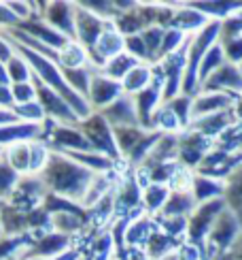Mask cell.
Masks as SVG:
<instances>
[{"label": "cell", "instance_id": "12", "mask_svg": "<svg viewBox=\"0 0 242 260\" xmlns=\"http://www.w3.org/2000/svg\"><path fill=\"white\" fill-rule=\"evenodd\" d=\"M15 28L21 32V35H26L28 39L36 41V43H41V45H45V47L58 51V53H60V49L66 45V43H68V39L62 37L60 32H56L45 19L41 17V13L32 15V17L26 19V21H21V24L15 26Z\"/></svg>", "mask_w": 242, "mask_h": 260}, {"label": "cell", "instance_id": "32", "mask_svg": "<svg viewBox=\"0 0 242 260\" xmlns=\"http://www.w3.org/2000/svg\"><path fill=\"white\" fill-rule=\"evenodd\" d=\"M64 73V79L68 83V88L74 90L79 96L87 101V92H90V85L94 79V69L87 64V67H79V69H68V71H62Z\"/></svg>", "mask_w": 242, "mask_h": 260}, {"label": "cell", "instance_id": "41", "mask_svg": "<svg viewBox=\"0 0 242 260\" xmlns=\"http://www.w3.org/2000/svg\"><path fill=\"white\" fill-rule=\"evenodd\" d=\"M219 43H221V47H223L225 62H232V64L242 62V32H236V35H221Z\"/></svg>", "mask_w": 242, "mask_h": 260}, {"label": "cell", "instance_id": "6", "mask_svg": "<svg viewBox=\"0 0 242 260\" xmlns=\"http://www.w3.org/2000/svg\"><path fill=\"white\" fill-rule=\"evenodd\" d=\"M157 231V220L147 213H136L124 218L121 226V239H119V252L121 250H145L151 235Z\"/></svg>", "mask_w": 242, "mask_h": 260}, {"label": "cell", "instance_id": "51", "mask_svg": "<svg viewBox=\"0 0 242 260\" xmlns=\"http://www.w3.org/2000/svg\"><path fill=\"white\" fill-rule=\"evenodd\" d=\"M238 69H240V73H242V62H240V64H238Z\"/></svg>", "mask_w": 242, "mask_h": 260}, {"label": "cell", "instance_id": "13", "mask_svg": "<svg viewBox=\"0 0 242 260\" xmlns=\"http://www.w3.org/2000/svg\"><path fill=\"white\" fill-rule=\"evenodd\" d=\"M200 90L223 92L229 96H236V99H242V73L238 69V64L225 62L223 67H219L211 77L200 85Z\"/></svg>", "mask_w": 242, "mask_h": 260}, {"label": "cell", "instance_id": "21", "mask_svg": "<svg viewBox=\"0 0 242 260\" xmlns=\"http://www.w3.org/2000/svg\"><path fill=\"white\" fill-rule=\"evenodd\" d=\"M213 17H208L204 11H200L195 5H181L174 7V17H172V26L183 30L187 37H193L195 32H200Z\"/></svg>", "mask_w": 242, "mask_h": 260}, {"label": "cell", "instance_id": "48", "mask_svg": "<svg viewBox=\"0 0 242 260\" xmlns=\"http://www.w3.org/2000/svg\"><path fill=\"white\" fill-rule=\"evenodd\" d=\"M13 122H17V117H15L13 111H11V109H0V126L13 124Z\"/></svg>", "mask_w": 242, "mask_h": 260}, {"label": "cell", "instance_id": "37", "mask_svg": "<svg viewBox=\"0 0 242 260\" xmlns=\"http://www.w3.org/2000/svg\"><path fill=\"white\" fill-rule=\"evenodd\" d=\"M51 158V147L47 141L36 139L30 143V175H41Z\"/></svg>", "mask_w": 242, "mask_h": 260}, {"label": "cell", "instance_id": "47", "mask_svg": "<svg viewBox=\"0 0 242 260\" xmlns=\"http://www.w3.org/2000/svg\"><path fill=\"white\" fill-rule=\"evenodd\" d=\"M81 256H83V250L74 245V247H70L68 252H64V254H60L56 258H21V260H81Z\"/></svg>", "mask_w": 242, "mask_h": 260}, {"label": "cell", "instance_id": "10", "mask_svg": "<svg viewBox=\"0 0 242 260\" xmlns=\"http://www.w3.org/2000/svg\"><path fill=\"white\" fill-rule=\"evenodd\" d=\"M124 41H126V37L121 35V32L115 28V24L111 21V24L102 30V35L98 37L94 47L87 51L90 53V67L94 71H100L106 60H111V58L117 56V53L124 51Z\"/></svg>", "mask_w": 242, "mask_h": 260}, {"label": "cell", "instance_id": "18", "mask_svg": "<svg viewBox=\"0 0 242 260\" xmlns=\"http://www.w3.org/2000/svg\"><path fill=\"white\" fill-rule=\"evenodd\" d=\"M111 128H130V126H140L138 115H136V105L134 99L128 94H121L115 103H111L106 109L98 111Z\"/></svg>", "mask_w": 242, "mask_h": 260}, {"label": "cell", "instance_id": "53", "mask_svg": "<svg viewBox=\"0 0 242 260\" xmlns=\"http://www.w3.org/2000/svg\"><path fill=\"white\" fill-rule=\"evenodd\" d=\"M111 260H119V256H113V258H111Z\"/></svg>", "mask_w": 242, "mask_h": 260}, {"label": "cell", "instance_id": "54", "mask_svg": "<svg viewBox=\"0 0 242 260\" xmlns=\"http://www.w3.org/2000/svg\"><path fill=\"white\" fill-rule=\"evenodd\" d=\"M3 151H5V149H3V147H0V156H3Z\"/></svg>", "mask_w": 242, "mask_h": 260}, {"label": "cell", "instance_id": "50", "mask_svg": "<svg viewBox=\"0 0 242 260\" xmlns=\"http://www.w3.org/2000/svg\"><path fill=\"white\" fill-rule=\"evenodd\" d=\"M5 237V226H3V213H0V239Z\"/></svg>", "mask_w": 242, "mask_h": 260}, {"label": "cell", "instance_id": "31", "mask_svg": "<svg viewBox=\"0 0 242 260\" xmlns=\"http://www.w3.org/2000/svg\"><path fill=\"white\" fill-rule=\"evenodd\" d=\"M177 239H172V237H168L166 233H162L159 229L151 235V239L147 241L145 245V256L149 260H162V258H166L168 254H172L174 250H177V243H174Z\"/></svg>", "mask_w": 242, "mask_h": 260}, {"label": "cell", "instance_id": "46", "mask_svg": "<svg viewBox=\"0 0 242 260\" xmlns=\"http://www.w3.org/2000/svg\"><path fill=\"white\" fill-rule=\"evenodd\" d=\"M15 101H13V90L11 83H0V109H11L13 111Z\"/></svg>", "mask_w": 242, "mask_h": 260}, {"label": "cell", "instance_id": "52", "mask_svg": "<svg viewBox=\"0 0 242 260\" xmlns=\"http://www.w3.org/2000/svg\"><path fill=\"white\" fill-rule=\"evenodd\" d=\"M5 260H19V258H5Z\"/></svg>", "mask_w": 242, "mask_h": 260}, {"label": "cell", "instance_id": "29", "mask_svg": "<svg viewBox=\"0 0 242 260\" xmlns=\"http://www.w3.org/2000/svg\"><path fill=\"white\" fill-rule=\"evenodd\" d=\"M223 199L229 209H234L242 220V162L225 177V194Z\"/></svg>", "mask_w": 242, "mask_h": 260}, {"label": "cell", "instance_id": "24", "mask_svg": "<svg viewBox=\"0 0 242 260\" xmlns=\"http://www.w3.org/2000/svg\"><path fill=\"white\" fill-rule=\"evenodd\" d=\"M193 209H195V201L191 197L189 188H172L170 197L157 218H185L187 220Z\"/></svg>", "mask_w": 242, "mask_h": 260}, {"label": "cell", "instance_id": "7", "mask_svg": "<svg viewBox=\"0 0 242 260\" xmlns=\"http://www.w3.org/2000/svg\"><path fill=\"white\" fill-rule=\"evenodd\" d=\"M108 24H111L108 19L96 15L94 11L83 7L81 3H74V41L83 45L87 51L94 47V43Z\"/></svg>", "mask_w": 242, "mask_h": 260}, {"label": "cell", "instance_id": "42", "mask_svg": "<svg viewBox=\"0 0 242 260\" xmlns=\"http://www.w3.org/2000/svg\"><path fill=\"white\" fill-rule=\"evenodd\" d=\"M11 90H13V101H15V105L34 103V101L38 99V83H36V81L11 83Z\"/></svg>", "mask_w": 242, "mask_h": 260}, {"label": "cell", "instance_id": "1", "mask_svg": "<svg viewBox=\"0 0 242 260\" xmlns=\"http://www.w3.org/2000/svg\"><path fill=\"white\" fill-rule=\"evenodd\" d=\"M92 177H94L92 171H87L79 162H74L72 158L62 154V151H53V149H51V158L47 162V167L41 173V179L45 183L47 192L70 199L79 205L85 197V190L90 186Z\"/></svg>", "mask_w": 242, "mask_h": 260}, {"label": "cell", "instance_id": "20", "mask_svg": "<svg viewBox=\"0 0 242 260\" xmlns=\"http://www.w3.org/2000/svg\"><path fill=\"white\" fill-rule=\"evenodd\" d=\"M189 192H191L195 205L208 203V201H217V199H223L225 181L217 179V177H211V175H202V173L193 171L191 183H189Z\"/></svg>", "mask_w": 242, "mask_h": 260}, {"label": "cell", "instance_id": "16", "mask_svg": "<svg viewBox=\"0 0 242 260\" xmlns=\"http://www.w3.org/2000/svg\"><path fill=\"white\" fill-rule=\"evenodd\" d=\"M121 94H124V90H121L119 81L106 77L100 71H96L92 85H90V92H87V103H90L92 111H102L111 103H115Z\"/></svg>", "mask_w": 242, "mask_h": 260}, {"label": "cell", "instance_id": "35", "mask_svg": "<svg viewBox=\"0 0 242 260\" xmlns=\"http://www.w3.org/2000/svg\"><path fill=\"white\" fill-rule=\"evenodd\" d=\"M7 75H9V83H24V81H34V73L28 60L21 56L15 49V56L7 62Z\"/></svg>", "mask_w": 242, "mask_h": 260}, {"label": "cell", "instance_id": "36", "mask_svg": "<svg viewBox=\"0 0 242 260\" xmlns=\"http://www.w3.org/2000/svg\"><path fill=\"white\" fill-rule=\"evenodd\" d=\"M191 101H193V96H187V94H179V96H174V99L166 101L168 109L174 113V117H177L179 124L183 126V133L185 130H189V126L193 122V117H191Z\"/></svg>", "mask_w": 242, "mask_h": 260}, {"label": "cell", "instance_id": "17", "mask_svg": "<svg viewBox=\"0 0 242 260\" xmlns=\"http://www.w3.org/2000/svg\"><path fill=\"white\" fill-rule=\"evenodd\" d=\"M136 105V115H138V124L145 130H153V117H155L157 109L164 105V94H162V79L157 75V79L149 85L147 90H142L140 94L132 96Z\"/></svg>", "mask_w": 242, "mask_h": 260}, {"label": "cell", "instance_id": "38", "mask_svg": "<svg viewBox=\"0 0 242 260\" xmlns=\"http://www.w3.org/2000/svg\"><path fill=\"white\" fill-rule=\"evenodd\" d=\"M17 183H19V175L9 167L5 156H0V201L9 203L11 197L15 194Z\"/></svg>", "mask_w": 242, "mask_h": 260}, {"label": "cell", "instance_id": "11", "mask_svg": "<svg viewBox=\"0 0 242 260\" xmlns=\"http://www.w3.org/2000/svg\"><path fill=\"white\" fill-rule=\"evenodd\" d=\"M41 17L56 32H60L62 37L74 41V3H64V0L43 3Z\"/></svg>", "mask_w": 242, "mask_h": 260}, {"label": "cell", "instance_id": "45", "mask_svg": "<svg viewBox=\"0 0 242 260\" xmlns=\"http://www.w3.org/2000/svg\"><path fill=\"white\" fill-rule=\"evenodd\" d=\"M19 24L17 17L11 13V9L7 3H0V30H11Z\"/></svg>", "mask_w": 242, "mask_h": 260}, {"label": "cell", "instance_id": "15", "mask_svg": "<svg viewBox=\"0 0 242 260\" xmlns=\"http://www.w3.org/2000/svg\"><path fill=\"white\" fill-rule=\"evenodd\" d=\"M45 111V117L49 122L56 124H79V117L74 115V111L70 109V105L66 103L58 92H53L47 85L38 83V99H36Z\"/></svg>", "mask_w": 242, "mask_h": 260}, {"label": "cell", "instance_id": "14", "mask_svg": "<svg viewBox=\"0 0 242 260\" xmlns=\"http://www.w3.org/2000/svg\"><path fill=\"white\" fill-rule=\"evenodd\" d=\"M238 103H240V99H236V96H229V94H223V92L200 90L191 101V117L197 120V117L223 113V111H229V109H236Z\"/></svg>", "mask_w": 242, "mask_h": 260}, {"label": "cell", "instance_id": "26", "mask_svg": "<svg viewBox=\"0 0 242 260\" xmlns=\"http://www.w3.org/2000/svg\"><path fill=\"white\" fill-rule=\"evenodd\" d=\"M149 130L140 128V126H130V128H113V137H115V147H117V154L119 158H128L132 151L138 147V143Z\"/></svg>", "mask_w": 242, "mask_h": 260}, {"label": "cell", "instance_id": "49", "mask_svg": "<svg viewBox=\"0 0 242 260\" xmlns=\"http://www.w3.org/2000/svg\"><path fill=\"white\" fill-rule=\"evenodd\" d=\"M0 83H9V75H7V62L0 60Z\"/></svg>", "mask_w": 242, "mask_h": 260}, {"label": "cell", "instance_id": "44", "mask_svg": "<svg viewBox=\"0 0 242 260\" xmlns=\"http://www.w3.org/2000/svg\"><path fill=\"white\" fill-rule=\"evenodd\" d=\"M13 56H15V45H13V41L7 37L5 30H0V60L9 62Z\"/></svg>", "mask_w": 242, "mask_h": 260}, {"label": "cell", "instance_id": "39", "mask_svg": "<svg viewBox=\"0 0 242 260\" xmlns=\"http://www.w3.org/2000/svg\"><path fill=\"white\" fill-rule=\"evenodd\" d=\"M164 30L166 28H162V26H149L140 32V37H142V43H145V47H147V56H149V62L155 67V62H157V56H159V49H162V41H164Z\"/></svg>", "mask_w": 242, "mask_h": 260}, {"label": "cell", "instance_id": "25", "mask_svg": "<svg viewBox=\"0 0 242 260\" xmlns=\"http://www.w3.org/2000/svg\"><path fill=\"white\" fill-rule=\"evenodd\" d=\"M87 226V218L79 213H70V211H58V213H49V231L60 233L74 239L83 229Z\"/></svg>", "mask_w": 242, "mask_h": 260}, {"label": "cell", "instance_id": "2", "mask_svg": "<svg viewBox=\"0 0 242 260\" xmlns=\"http://www.w3.org/2000/svg\"><path fill=\"white\" fill-rule=\"evenodd\" d=\"M221 39V19H211L208 24L189 37L185 47V71H183V94L195 96L200 92V83H197V71L206 56V51L211 49L215 43Z\"/></svg>", "mask_w": 242, "mask_h": 260}, {"label": "cell", "instance_id": "22", "mask_svg": "<svg viewBox=\"0 0 242 260\" xmlns=\"http://www.w3.org/2000/svg\"><path fill=\"white\" fill-rule=\"evenodd\" d=\"M172 188L168 183H155V181H149L147 186H142L140 190V207L147 215L151 218H157L162 213L164 205H166L168 197H170Z\"/></svg>", "mask_w": 242, "mask_h": 260}, {"label": "cell", "instance_id": "4", "mask_svg": "<svg viewBox=\"0 0 242 260\" xmlns=\"http://www.w3.org/2000/svg\"><path fill=\"white\" fill-rule=\"evenodd\" d=\"M240 235H242V220H240V215L234 209L225 207L221 211V215L215 220L213 229H211V233H208L204 243L208 247H213L215 252L227 254L238 243Z\"/></svg>", "mask_w": 242, "mask_h": 260}, {"label": "cell", "instance_id": "19", "mask_svg": "<svg viewBox=\"0 0 242 260\" xmlns=\"http://www.w3.org/2000/svg\"><path fill=\"white\" fill-rule=\"evenodd\" d=\"M236 109H229L223 113H215V115H206V117H197V120L191 122L189 130L193 133L202 135L211 141H217L223 133H227L234 124H238V117H236Z\"/></svg>", "mask_w": 242, "mask_h": 260}, {"label": "cell", "instance_id": "34", "mask_svg": "<svg viewBox=\"0 0 242 260\" xmlns=\"http://www.w3.org/2000/svg\"><path fill=\"white\" fill-rule=\"evenodd\" d=\"M223 64H225L223 47H221V43H215V45L206 51V56H204V60L200 64V71H197V83L202 85L219 67H223Z\"/></svg>", "mask_w": 242, "mask_h": 260}, {"label": "cell", "instance_id": "8", "mask_svg": "<svg viewBox=\"0 0 242 260\" xmlns=\"http://www.w3.org/2000/svg\"><path fill=\"white\" fill-rule=\"evenodd\" d=\"M213 147H215V141L197 135V133H193V130H185V133L179 135L177 162L181 167L189 169V171H197V167L202 165V160L206 158V154Z\"/></svg>", "mask_w": 242, "mask_h": 260}, {"label": "cell", "instance_id": "27", "mask_svg": "<svg viewBox=\"0 0 242 260\" xmlns=\"http://www.w3.org/2000/svg\"><path fill=\"white\" fill-rule=\"evenodd\" d=\"M58 64H60L62 71L87 67V64H90V53H87V49L83 45H79L76 41H68L58 53Z\"/></svg>", "mask_w": 242, "mask_h": 260}, {"label": "cell", "instance_id": "5", "mask_svg": "<svg viewBox=\"0 0 242 260\" xmlns=\"http://www.w3.org/2000/svg\"><path fill=\"white\" fill-rule=\"evenodd\" d=\"M79 128L81 133L85 135V139L90 141L92 149L100 151V154L108 156L111 160H119V154H117V147H115V137H113V128L108 126V122L104 117L94 111L92 115H87L85 120L79 122Z\"/></svg>", "mask_w": 242, "mask_h": 260}, {"label": "cell", "instance_id": "28", "mask_svg": "<svg viewBox=\"0 0 242 260\" xmlns=\"http://www.w3.org/2000/svg\"><path fill=\"white\" fill-rule=\"evenodd\" d=\"M30 143H32V141H21V143L9 145L3 151V156L9 162V167L13 169L19 177L28 175V173H30Z\"/></svg>", "mask_w": 242, "mask_h": 260}, {"label": "cell", "instance_id": "43", "mask_svg": "<svg viewBox=\"0 0 242 260\" xmlns=\"http://www.w3.org/2000/svg\"><path fill=\"white\" fill-rule=\"evenodd\" d=\"M124 51H128L132 58H136L138 62H149V56H147V47H145V43H142V37L140 35H130L126 37L124 41Z\"/></svg>", "mask_w": 242, "mask_h": 260}, {"label": "cell", "instance_id": "40", "mask_svg": "<svg viewBox=\"0 0 242 260\" xmlns=\"http://www.w3.org/2000/svg\"><path fill=\"white\" fill-rule=\"evenodd\" d=\"M13 113L17 117V122H24V124H43L47 120L45 111H43V107H41L38 101L26 103V105H15Z\"/></svg>", "mask_w": 242, "mask_h": 260}, {"label": "cell", "instance_id": "3", "mask_svg": "<svg viewBox=\"0 0 242 260\" xmlns=\"http://www.w3.org/2000/svg\"><path fill=\"white\" fill-rule=\"evenodd\" d=\"M225 207H227L225 199H217V201H208V203L195 205V209L191 211L189 218H187L185 241L191 243V245H202L206 241L208 233H211L215 220L221 215V211Z\"/></svg>", "mask_w": 242, "mask_h": 260}, {"label": "cell", "instance_id": "30", "mask_svg": "<svg viewBox=\"0 0 242 260\" xmlns=\"http://www.w3.org/2000/svg\"><path fill=\"white\" fill-rule=\"evenodd\" d=\"M138 64H140V62H138L136 58H132L128 51H121V53H117L115 58L106 60V62L102 64L100 73H104L106 77H111V79H115V81L121 83V79H124L134 67H138Z\"/></svg>", "mask_w": 242, "mask_h": 260}, {"label": "cell", "instance_id": "9", "mask_svg": "<svg viewBox=\"0 0 242 260\" xmlns=\"http://www.w3.org/2000/svg\"><path fill=\"white\" fill-rule=\"evenodd\" d=\"M70 247H74L70 237L53 233V231H43L38 235L30 237L24 258H56L64 252H68Z\"/></svg>", "mask_w": 242, "mask_h": 260}, {"label": "cell", "instance_id": "23", "mask_svg": "<svg viewBox=\"0 0 242 260\" xmlns=\"http://www.w3.org/2000/svg\"><path fill=\"white\" fill-rule=\"evenodd\" d=\"M157 79V71L153 64L147 62H140L138 67L132 69L124 79H121V90L128 96H136L142 90H147L149 85H153V81Z\"/></svg>", "mask_w": 242, "mask_h": 260}, {"label": "cell", "instance_id": "55", "mask_svg": "<svg viewBox=\"0 0 242 260\" xmlns=\"http://www.w3.org/2000/svg\"><path fill=\"white\" fill-rule=\"evenodd\" d=\"M3 205H5V203H3V201H0V207H3Z\"/></svg>", "mask_w": 242, "mask_h": 260}, {"label": "cell", "instance_id": "33", "mask_svg": "<svg viewBox=\"0 0 242 260\" xmlns=\"http://www.w3.org/2000/svg\"><path fill=\"white\" fill-rule=\"evenodd\" d=\"M187 41H189V37H187L183 30L174 28V26H168L166 30H164V41H162V49H159L157 62H162V60L174 56V53L183 51V49L187 47ZM157 62H155V64H157Z\"/></svg>", "mask_w": 242, "mask_h": 260}]
</instances>
